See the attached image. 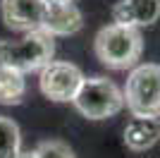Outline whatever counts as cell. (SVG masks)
<instances>
[{"label":"cell","instance_id":"obj_5","mask_svg":"<svg viewBox=\"0 0 160 158\" xmlns=\"http://www.w3.org/2000/svg\"><path fill=\"white\" fill-rule=\"evenodd\" d=\"M81 82H84V74L77 65H72V62H53V60L41 70V77H38L41 93L50 101H58V103L72 101L79 91Z\"/></svg>","mask_w":160,"mask_h":158},{"label":"cell","instance_id":"obj_9","mask_svg":"<svg viewBox=\"0 0 160 158\" xmlns=\"http://www.w3.org/2000/svg\"><path fill=\"white\" fill-rule=\"evenodd\" d=\"M160 141V118L134 115L124 127V144L132 151H148Z\"/></svg>","mask_w":160,"mask_h":158},{"label":"cell","instance_id":"obj_11","mask_svg":"<svg viewBox=\"0 0 160 158\" xmlns=\"http://www.w3.org/2000/svg\"><path fill=\"white\" fill-rule=\"evenodd\" d=\"M22 151V134L17 122L0 115V158H17Z\"/></svg>","mask_w":160,"mask_h":158},{"label":"cell","instance_id":"obj_2","mask_svg":"<svg viewBox=\"0 0 160 158\" xmlns=\"http://www.w3.org/2000/svg\"><path fill=\"white\" fill-rule=\"evenodd\" d=\"M53 36L43 29L27 31L19 41H0V65L14 67L19 72H41L53 60Z\"/></svg>","mask_w":160,"mask_h":158},{"label":"cell","instance_id":"obj_3","mask_svg":"<svg viewBox=\"0 0 160 158\" xmlns=\"http://www.w3.org/2000/svg\"><path fill=\"white\" fill-rule=\"evenodd\" d=\"M72 103L77 105V110L84 118L105 120L117 115L124 108V91H120L117 84L105 77H91V79L84 77Z\"/></svg>","mask_w":160,"mask_h":158},{"label":"cell","instance_id":"obj_10","mask_svg":"<svg viewBox=\"0 0 160 158\" xmlns=\"http://www.w3.org/2000/svg\"><path fill=\"white\" fill-rule=\"evenodd\" d=\"M27 93V79L24 72L14 67L0 65V103L2 105H19Z\"/></svg>","mask_w":160,"mask_h":158},{"label":"cell","instance_id":"obj_12","mask_svg":"<svg viewBox=\"0 0 160 158\" xmlns=\"http://www.w3.org/2000/svg\"><path fill=\"white\" fill-rule=\"evenodd\" d=\"M36 153L38 158H74L72 149L62 141H43L36 146Z\"/></svg>","mask_w":160,"mask_h":158},{"label":"cell","instance_id":"obj_14","mask_svg":"<svg viewBox=\"0 0 160 158\" xmlns=\"http://www.w3.org/2000/svg\"><path fill=\"white\" fill-rule=\"evenodd\" d=\"M48 3H74V0H48Z\"/></svg>","mask_w":160,"mask_h":158},{"label":"cell","instance_id":"obj_8","mask_svg":"<svg viewBox=\"0 0 160 158\" xmlns=\"http://www.w3.org/2000/svg\"><path fill=\"white\" fill-rule=\"evenodd\" d=\"M84 26L79 7L74 3H50L43 19V31L50 36H72Z\"/></svg>","mask_w":160,"mask_h":158},{"label":"cell","instance_id":"obj_7","mask_svg":"<svg viewBox=\"0 0 160 158\" xmlns=\"http://www.w3.org/2000/svg\"><path fill=\"white\" fill-rule=\"evenodd\" d=\"M112 19L127 26H153L160 19V0H120L112 7Z\"/></svg>","mask_w":160,"mask_h":158},{"label":"cell","instance_id":"obj_1","mask_svg":"<svg viewBox=\"0 0 160 158\" xmlns=\"http://www.w3.org/2000/svg\"><path fill=\"white\" fill-rule=\"evenodd\" d=\"M93 50H96V58L105 67L127 70V67H134L136 60L141 58L143 39H141V31L136 26H127V24L115 22L110 26H103L96 34Z\"/></svg>","mask_w":160,"mask_h":158},{"label":"cell","instance_id":"obj_4","mask_svg":"<svg viewBox=\"0 0 160 158\" xmlns=\"http://www.w3.org/2000/svg\"><path fill=\"white\" fill-rule=\"evenodd\" d=\"M124 105L132 115L160 118V65L146 62L134 67L124 86Z\"/></svg>","mask_w":160,"mask_h":158},{"label":"cell","instance_id":"obj_6","mask_svg":"<svg viewBox=\"0 0 160 158\" xmlns=\"http://www.w3.org/2000/svg\"><path fill=\"white\" fill-rule=\"evenodd\" d=\"M48 5V0H0V14L7 29L27 34L43 29Z\"/></svg>","mask_w":160,"mask_h":158},{"label":"cell","instance_id":"obj_13","mask_svg":"<svg viewBox=\"0 0 160 158\" xmlns=\"http://www.w3.org/2000/svg\"><path fill=\"white\" fill-rule=\"evenodd\" d=\"M17 158H38V153H36V151H19Z\"/></svg>","mask_w":160,"mask_h":158}]
</instances>
